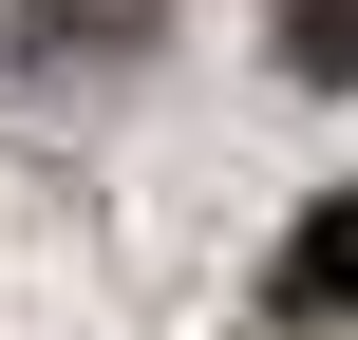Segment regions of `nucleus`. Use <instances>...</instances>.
<instances>
[{
  "instance_id": "1",
  "label": "nucleus",
  "mask_w": 358,
  "mask_h": 340,
  "mask_svg": "<svg viewBox=\"0 0 358 340\" xmlns=\"http://www.w3.org/2000/svg\"><path fill=\"white\" fill-rule=\"evenodd\" d=\"M283 322H358V189L302 208V246H283Z\"/></svg>"
},
{
  "instance_id": "2",
  "label": "nucleus",
  "mask_w": 358,
  "mask_h": 340,
  "mask_svg": "<svg viewBox=\"0 0 358 340\" xmlns=\"http://www.w3.org/2000/svg\"><path fill=\"white\" fill-rule=\"evenodd\" d=\"M283 76H358V0H283Z\"/></svg>"
}]
</instances>
